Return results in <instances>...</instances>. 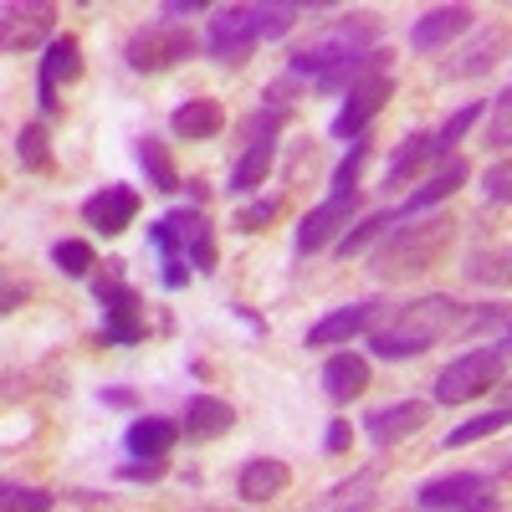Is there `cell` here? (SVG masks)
<instances>
[{
	"label": "cell",
	"instance_id": "d590c367",
	"mask_svg": "<svg viewBox=\"0 0 512 512\" xmlns=\"http://www.w3.org/2000/svg\"><path fill=\"white\" fill-rule=\"evenodd\" d=\"M364 159H369V139H354V144H349V154L338 159V169H333V195H359L354 185H359Z\"/></svg>",
	"mask_w": 512,
	"mask_h": 512
},
{
	"label": "cell",
	"instance_id": "f546056e",
	"mask_svg": "<svg viewBox=\"0 0 512 512\" xmlns=\"http://www.w3.org/2000/svg\"><path fill=\"white\" fill-rule=\"evenodd\" d=\"M16 164L26 169V175H52V134H47V123H21Z\"/></svg>",
	"mask_w": 512,
	"mask_h": 512
},
{
	"label": "cell",
	"instance_id": "4316f807",
	"mask_svg": "<svg viewBox=\"0 0 512 512\" xmlns=\"http://www.w3.org/2000/svg\"><path fill=\"white\" fill-rule=\"evenodd\" d=\"M431 159H436L431 134H425V128H415V134H405V139H400V149L390 154V164H384V185L400 190V185H405V180H415Z\"/></svg>",
	"mask_w": 512,
	"mask_h": 512
},
{
	"label": "cell",
	"instance_id": "ab89813d",
	"mask_svg": "<svg viewBox=\"0 0 512 512\" xmlns=\"http://www.w3.org/2000/svg\"><path fill=\"white\" fill-rule=\"evenodd\" d=\"M164 472H169V461H123L118 466L123 482H159Z\"/></svg>",
	"mask_w": 512,
	"mask_h": 512
},
{
	"label": "cell",
	"instance_id": "4fadbf2b",
	"mask_svg": "<svg viewBox=\"0 0 512 512\" xmlns=\"http://www.w3.org/2000/svg\"><path fill=\"white\" fill-rule=\"evenodd\" d=\"M354 216H359V195H328L323 205H313L308 216H303V226H297V256L323 251Z\"/></svg>",
	"mask_w": 512,
	"mask_h": 512
},
{
	"label": "cell",
	"instance_id": "30bf717a",
	"mask_svg": "<svg viewBox=\"0 0 512 512\" xmlns=\"http://www.w3.org/2000/svg\"><path fill=\"white\" fill-rule=\"evenodd\" d=\"M190 52H195V36L180 21L139 26V31H128V41H123V62L134 72H169V67L190 62Z\"/></svg>",
	"mask_w": 512,
	"mask_h": 512
},
{
	"label": "cell",
	"instance_id": "74e56055",
	"mask_svg": "<svg viewBox=\"0 0 512 512\" xmlns=\"http://www.w3.org/2000/svg\"><path fill=\"white\" fill-rule=\"evenodd\" d=\"M487 149H512V88L497 98L492 123H487Z\"/></svg>",
	"mask_w": 512,
	"mask_h": 512
},
{
	"label": "cell",
	"instance_id": "4dcf8cb0",
	"mask_svg": "<svg viewBox=\"0 0 512 512\" xmlns=\"http://www.w3.org/2000/svg\"><path fill=\"white\" fill-rule=\"evenodd\" d=\"M497 431H512V405H502V410H487V415H472V420H461L456 431H446V451H461V446H472V441H487V436H497Z\"/></svg>",
	"mask_w": 512,
	"mask_h": 512
},
{
	"label": "cell",
	"instance_id": "b9f144b4",
	"mask_svg": "<svg viewBox=\"0 0 512 512\" xmlns=\"http://www.w3.org/2000/svg\"><path fill=\"white\" fill-rule=\"evenodd\" d=\"M195 11H205L200 0H164V16L175 21V16H195Z\"/></svg>",
	"mask_w": 512,
	"mask_h": 512
},
{
	"label": "cell",
	"instance_id": "277c9868",
	"mask_svg": "<svg viewBox=\"0 0 512 512\" xmlns=\"http://www.w3.org/2000/svg\"><path fill=\"white\" fill-rule=\"evenodd\" d=\"M149 246L159 251V282L169 292H180L195 272H216V226H210L200 210H169L149 226Z\"/></svg>",
	"mask_w": 512,
	"mask_h": 512
},
{
	"label": "cell",
	"instance_id": "83f0119b",
	"mask_svg": "<svg viewBox=\"0 0 512 512\" xmlns=\"http://www.w3.org/2000/svg\"><path fill=\"white\" fill-rule=\"evenodd\" d=\"M461 277L472 287H512V246H477L461 262Z\"/></svg>",
	"mask_w": 512,
	"mask_h": 512
},
{
	"label": "cell",
	"instance_id": "3957f363",
	"mask_svg": "<svg viewBox=\"0 0 512 512\" xmlns=\"http://www.w3.org/2000/svg\"><path fill=\"white\" fill-rule=\"evenodd\" d=\"M456 216H446V210H436V216H420V221H400L390 236H384L369 256V272L374 282H405L415 272H425L431 262H441L451 236H456Z\"/></svg>",
	"mask_w": 512,
	"mask_h": 512
},
{
	"label": "cell",
	"instance_id": "836d02e7",
	"mask_svg": "<svg viewBox=\"0 0 512 512\" xmlns=\"http://www.w3.org/2000/svg\"><path fill=\"white\" fill-rule=\"evenodd\" d=\"M277 216H282V195H262V200L241 205L236 216H231V226H236L241 236H256V231H267V226H272Z\"/></svg>",
	"mask_w": 512,
	"mask_h": 512
},
{
	"label": "cell",
	"instance_id": "f1b7e54d",
	"mask_svg": "<svg viewBox=\"0 0 512 512\" xmlns=\"http://www.w3.org/2000/svg\"><path fill=\"white\" fill-rule=\"evenodd\" d=\"M139 164H144V175L159 195H175L180 190V169H175V154H169V144H159L154 134L139 139Z\"/></svg>",
	"mask_w": 512,
	"mask_h": 512
},
{
	"label": "cell",
	"instance_id": "cb8c5ba5",
	"mask_svg": "<svg viewBox=\"0 0 512 512\" xmlns=\"http://www.w3.org/2000/svg\"><path fill=\"white\" fill-rule=\"evenodd\" d=\"M369 390V364L359 359V354H333L328 364H323V395L333 400V405H349V400H359Z\"/></svg>",
	"mask_w": 512,
	"mask_h": 512
},
{
	"label": "cell",
	"instance_id": "5b68a950",
	"mask_svg": "<svg viewBox=\"0 0 512 512\" xmlns=\"http://www.w3.org/2000/svg\"><path fill=\"white\" fill-rule=\"evenodd\" d=\"M374 41H379V16L374 11H349V16L328 21V31H318L308 47H297L287 72L297 82H303V77H328L338 67L359 62L364 52H374Z\"/></svg>",
	"mask_w": 512,
	"mask_h": 512
},
{
	"label": "cell",
	"instance_id": "8992f818",
	"mask_svg": "<svg viewBox=\"0 0 512 512\" xmlns=\"http://www.w3.org/2000/svg\"><path fill=\"white\" fill-rule=\"evenodd\" d=\"M507 364H512V333L497 338V344H482L472 354L451 359L436 374V405H466L477 395H492L502 384V374H507Z\"/></svg>",
	"mask_w": 512,
	"mask_h": 512
},
{
	"label": "cell",
	"instance_id": "9c48e42d",
	"mask_svg": "<svg viewBox=\"0 0 512 512\" xmlns=\"http://www.w3.org/2000/svg\"><path fill=\"white\" fill-rule=\"evenodd\" d=\"M282 123H287V103H272V108H262V113L246 123V149H241V159H236V169H231V185H226V190L251 195L256 185H267V169H272V159H277Z\"/></svg>",
	"mask_w": 512,
	"mask_h": 512
},
{
	"label": "cell",
	"instance_id": "1f68e13d",
	"mask_svg": "<svg viewBox=\"0 0 512 512\" xmlns=\"http://www.w3.org/2000/svg\"><path fill=\"white\" fill-rule=\"evenodd\" d=\"M482 118V103H466V108H456L441 128H436V134H431V149H436V159H451L456 154V144L466 139V134H472V123Z\"/></svg>",
	"mask_w": 512,
	"mask_h": 512
},
{
	"label": "cell",
	"instance_id": "ffe728a7",
	"mask_svg": "<svg viewBox=\"0 0 512 512\" xmlns=\"http://www.w3.org/2000/svg\"><path fill=\"white\" fill-rule=\"evenodd\" d=\"M374 507H379V466H359L313 502V512H374Z\"/></svg>",
	"mask_w": 512,
	"mask_h": 512
},
{
	"label": "cell",
	"instance_id": "60d3db41",
	"mask_svg": "<svg viewBox=\"0 0 512 512\" xmlns=\"http://www.w3.org/2000/svg\"><path fill=\"white\" fill-rule=\"evenodd\" d=\"M349 441H354V425H349V420H333L328 436H323V451H328V456H344Z\"/></svg>",
	"mask_w": 512,
	"mask_h": 512
},
{
	"label": "cell",
	"instance_id": "f35d334b",
	"mask_svg": "<svg viewBox=\"0 0 512 512\" xmlns=\"http://www.w3.org/2000/svg\"><path fill=\"white\" fill-rule=\"evenodd\" d=\"M482 195H487L492 205H512V154L497 159L487 175H482Z\"/></svg>",
	"mask_w": 512,
	"mask_h": 512
},
{
	"label": "cell",
	"instance_id": "52a82bcc",
	"mask_svg": "<svg viewBox=\"0 0 512 512\" xmlns=\"http://www.w3.org/2000/svg\"><path fill=\"white\" fill-rule=\"evenodd\" d=\"M93 297H98V308H103V344H144V297L128 287V267L118 262V256H108L103 262V277L93 282Z\"/></svg>",
	"mask_w": 512,
	"mask_h": 512
},
{
	"label": "cell",
	"instance_id": "8fae6325",
	"mask_svg": "<svg viewBox=\"0 0 512 512\" xmlns=\"http://www.w3.org/2000/svg\"><path fill=\"white\" fill-rule=\"evenodd\" d=\"M395 98V77L390 72H369V77H359L354 88L344 93V108H338V118H333V128L328 134L333 139H364V128H369V118Z\"/></svg>",
	"mask_w": 512,
	"mask_h": 512
},
{
	"label": "cell",
	"instance_id": "7bdbcfd3",
	"mask_svg": "<svg viewBox=\"0 0 512 512\" xmlns=\"http://www.w3.org/2000/svg\"><path fill=\"white\" fill-rule=\"evenodd\" d=\"M26 303V287H16V282H6V313H16Z\"/></svg>",
	"mask_w": 512,
	"mask_h": 512
},
{
	"label": "cell",
	"instance_id": "d6a6232c",
	"mask_svg": "<svg viewBox=\"0 0 512 512\" xmlns=\"http://www.w3.org/2000/svg\"><path fill=\"white\" fill-rule=\"evenodd\" d=\"M390 226H400V216H395V210H379V216L359 221L354 231H344V236H338V256H359L369 241H384V236H390Z\"/></svg>",
	"mask_w": 512,
	"mask_h": 512
},
{
	"label": "cell",
	"instance_id": "7dc6e473",
	"mask_svg": "<svg viewBox=\"0 0 512 512\" xmlns=\"http://www.w3.org/2000/svg\"><path fill=\"white\" fill-rule=\"evenodd\" d=\"M502 395H507V405H512V384H507V390H502Z\"/></svg>",
	"mask_w": 512,
	"mask_h": 512
},
{
	"label": "cell",
	"instance_id": "ee69618b",
	"mask_svg": "<svg viewBox=\"0 0 512 512\" xmlns=\"http://www.w3.org/2000/svg\"><path fill=\"white\" fill-rule=\"evenodd\" d=\"M497 472H502V477H507V482H512V441H507V446H502V451H497Z\"/></svg>",
	"mask_w": 512,
	"mask_h": 512
},
{
	"label": "cell",
	"instance_id": "bcb514c9",
	"mask_svg": "<svg viewBox=\"0 0 512 512\" xmlns=\"http://www.w3.org/2000/svg\"><path fill=\"white\" fill-rule=\"evenodd\" d=\"M200 512H241V507H200Z\"/></svg>",
	"mask_w": 512,
	"mask_h": 512
},
{
	"label": "cell",
	"instance_id": "e575fe53",
	"mask_svg": "<svg viewBox=\"0 0 512 512\" xmlns=\"http://www.w3.org/2000/svg\"><path fill=\"white\" fill-rule=\"evenodd\" d=\"M0 507L6 512H52L57 497L47 487H21V482H6L0 487Z\"/></svg>",
	"mask_w": 512,
	"mask_h": 512
},
{
	"label": "cell",
	"instance_id": "e0dca14e",
	"mask_svg": "<svg viewBox=\"0 0 512 512\" xmlns=\"http://www.w3.org/2000/svg\"><path fill=\"white\" fill-rule=\"evenodd\" d=\"M477 31V11L472 6H431L415 26H410V47L415 52H441L446 41Z\"/></svg>",
	"mask_w": 512,
	"mask_h": 512
},
{
	"label": "cell",
	"instance_id": "484cf974",
	"mask_svg": "<svg viewBox=\"0 0 512 512\" xmlns=\"http://www.w3.org/2000/svg\"><path fill=\"white\" fill-rule=\"evenodd\" d=\"M169 128H175L180 139H216L226 128V113H221L216 98H190V103H180L175 113H169Z\"/></svg>",
	"mask_w": 512,
	"mask_h": 512
},
{
	"label": "cell",
	"instance_id": "f6af8a7d",
	"mask_svg": "<svg viewBox=\"0 0 512 512\" xmlns=\"http://www.w3.org/2000/svg\"><path fill=\"white\" fill-rule=\"evenodd\" d=\"M103 400H108V405H134V395H128V390H108Z\"/></svg>",
	"mask_w": 512,
	"mask_h": 512
},
{
	"label": "cell",
	"instance_id": "44dd1931",
	"mask_svg": "<svg viewBox=\"0 0 512 512\" xmlns=\"http://www.w3.org/2000/svg\"><path fill=\"white\" fill-rule=\"evenodd\" d=\"M180 436H185V425L164 420V415H139L123 431V446H128V461H164Z\"/></svg>",
	"mask_w": 512,
	"mask_h": 512
},
{
	"label": "cell",
	"instance_id": "d4e9b609",
	"mask_svg": "<svg viewBox=\"0 0 512 512\" xmlns=\"http://www.w3.org/2000/svg\"><path fill=\"white\" fill-rule=\"evenodd\" d=\"M231 425H236V410L226 400H216V395H195L185 405V436L190 441H216V436L231 431Z\"/></svg>",
	"mask_w": 512,
	"mask_h": 512
},
{
	"label": "cell",
	"instance_id": "ba28073f",
	"mask_svg": "<svg viewBox=\"0 0 512 512\" xmlns=\"http://www.w3.org/2000/svg\"><path fill=\"white\" fill-rule=\"evenodd\" d=\"M420 512H502V492L487 472H451L415 487Z\"/></svg>",
	"mask_w": 512,
	"mask_h": 512
},
{
	"label": "cell",
	"instance_id": "d6986e66",
	"mask_svg": "<svg viewBox=\"0 0 512 512\" xmlns=\"http://www.w3.org/2000/svg\"><path fill=\"white\" fill-rule=\"evenodd\" d=\"M502 52H507V26L487 21V26H477L472 41H466V47L451 57L446 77H482V72H492V67L502 62Z\"/></svg>",
	"mask_w": 512,
	"mask_h": 512
},
{
	"label": "cell",
	"instance_id": "ac0fdd59",
	"mask_svg": "<svg viewBox=\"0 0 512 512\" xmlns=\"http://www.w3.org/2000/svg\"><path fill=\"white\" fill-rule=\"evenodd\" d=\"M6 16V52H31V47H41V41H47L52 47V26H57V6H47V0H36V6H11L0 11Z\"/></svg>",
	"mask_w": 512,
	"mask_h": 512
},
{
	"label": "cell",
	"instance_id": "5bb4252c",
	"mask_svg": "<svg viewBox=\"0 0 512 512\" xmlns=\"http://www.w3.org/2000/svg\"><path fill=\"white\" fill-rule=\"evenodd\" d=\"M425 425H431V400H395V405L364 415V431L374 446H400L415 431H425Z\"/></svg>",
	"mask_w": 512,
	"mask_h": 512
},
{
	"label": "cell",
	"instance_id": "8d00e7d4",
	"mask_svg": "<svg viewBox=\"0 0 512 512\" xmlns=\"http://www.w3.org/2000/svg\"><path fill=\"white\" fill-rule=\"evenodd\" d=\"M52 262H57L67 277H88V272L98 267V256H93L88 241H57V246H52Z\"/></svg>",
	"mask_w": 512,
	"mask_h": 512
},
{
	"label": "cell",
	"instance_id": "2e32d148",
	"mask_svg": "<svg viewBox=\"0 0 512 512\" xmlns=\"http://www.w3.org/2000/svg\"><path fill=\"white\" fill-rule=\"evenodd\" d=\"M384 313H390V308H384V303H374V297H369V303H349V308H333L328 318H318V323L308 328V349H333V344H349L354 333L374 328V323H379Z\"/></svg>",
	"mask_w": 512,
	"mask_h": 512
},
{
	"label": "cell",
	"instance_id": "603a6c76",
	"mask_svg": "<svg viewBox=\"0 0 512 512\" xmlns=\"http://www.w3.org/2000/svg\"><path fill=\"white\" fill-rule=\"evenodd\" d=\"M466 175H472V169H466V159H446V169H441V175H431V180H425L400 210H395V216L400 221H415V216H425V210H431V205H441L446 195H456L461 185H466Z\"/></svg>",
	"mask_w": 512,
	"mask_h": 512
},
{
	"label": "cell",
	"instance_id": "7402d4cb",
	"mask_svg": "<svg viewBox=\"0 0 512 512\" xmlns=\"http://www.w3.org/2000/svg\"><path fill=\"white\" fill-rule=\"evenodd\" d=\"M287 482H292L287 461H277V456H251V461L241 466V477H236V492H241V502H251V507H267L272 497L287 492Z\"/></svg>",
	"mask_w": 512,
	"mask_h": 512
},
{
	"label": "cell",
	"instance_id": "7c38bea8",
	"mask_svg": "<svg viewBox=\"0 0 512 512\" xmlns=\"http://www.w3.org/2000/svg\"><path fill=\"white\" fill-rule=\"evenodd\" d=\"M82 72V52H77V36H57L36 62V108L41 118H57L62 113V82H72Z\"/></svg>",
	"mask_w": 512,
	"mask_h": 512
},
{
	"label": "cell",
	"instance_id": "9a60e30c",
	"mask_svg": "<svg viewBox=\"0 0 512 512\" xmlns=\"http://www.w3.org/2000/svg\"><path fill=\"white\" fill-rule=\"evenodd\" d=\"M134 216H139V190L134 185H103L98 195L82 200V221L103 236H123L134 226Z\"/></svg>",
	"mask_w": 512,
	"mask_h": 512
},
{
	"label": "cell",
	"instance_id": "7a4b0ae2",
	"mask_svg": "<svg viewBox=\"0 0 512 512\" xmlns=\"http://www.w3.org/2000/svg\"><path fill=\"white\" fill-rule=\"evenodd\" d=\"M303 11L308 6H221V11H210L205 52L221 67H241V62H251V52L262 47V41L287 36Z\"/></svg>",
	"mask_w": 512,
	"mask_h": 512
},
{
	"label": "cell",
	"instance_id": "6da1fadb",
	"mask_svg": "<svg viewBox=\"0 0 512 512\" xmlns=\"http://www.w3.org/2000/svg\"><path fill=\"white\" fill-rule=\"evenodd\" d=\"M466 313H472V308H461L451 292H431V297H420V303H405L384 328H374L369 349L379 359H415L425 349H436L441 338L461 333Z\"/></svg>",
	"mask_w": 512,
	"mask_h": 512
}]
</instances>
